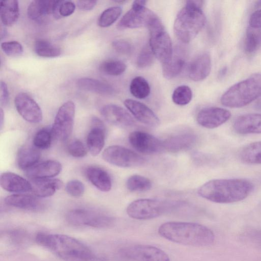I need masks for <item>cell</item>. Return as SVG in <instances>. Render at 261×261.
<instances>
[{
	"mask_svg": "<svg viewBox=\"0 0 261 261\" xmlns=\"http://www.w3.org/2000/svg\"><path fill=\"white\" fill-rule=\"evenodd\" d=\"M226 70H227V69H226V67H224L223 68H222L219 72V77H223L224 75V74L226 73Z\"/></svg>",
	"mask_w": 261,
	"mask_h": 261,
	"instance_id": "f907efd6",
	"label": "cell"
},
{
	"mask_svg": "<svg viewBox=\"0 0 261 261\" xmlns=\"http://www.w3.org/2000/svg\"><path fill=\"white\" fill-rule=\"evenodd\" d=\"M155 56L149 45H146L141 50L137 59V65L140 68H144L152 65Z\"/></svg>",
	"mask_w": 261,
	"mask_h": 261,
	"instance_id": "60d3db41",
	"label": "cell"
},
{
	"mask_svg": "<svg viewBox=\"0 0 261 261\" xmlns=\"http://www.w3.org/2000/svg\"><path fill=\"white\" fill-rule=\"evenodd\" d=\"M261 46V29L249 26L246 30L244 49L246 53L255 52Z\"/></svg>",
	"mask_w": 261,
	"mask_h": 261,
	"instance_id": "1f68e13d",
	"label": "cell"
},
{
	"mask_svg": "<svg viewBox=\"0 0 261 261\" xmlns=\"http://www.w3.org/2000/svg\"><path fill=\"white\" fill-rule=\"evenodd\" d=\"M126 186L127 189L131 192H142L150 189L152 183L148 178L140 175L135 174L128 178Z\"/></svg>",
	"mask_w": 261,
	"mask_h": 261,
	"instance_id": "e575fe53",
	"label": "cell"
},
{
	"mask_svg": "<svg viewBox=\"0 0 261 261\" xmlns=\"http://www.w3.org/2000/svg\"><path fill=\"white\" fill-rule=\"evenodd\" d=\"M233 127L240 134H261V114L241 115L236 119Z\"/></svg>",
	"mask_w": 261,
	"mask_h": 261,
	"instance_id": "44dd1931",
	"label": "cell"
},
{
	"mask_svg": "<svg viewBox=\"0 0 261 261\" xmlns=\"http://www.w3.org/2000/svg\"><path fill=\"white\" fill-rule=\"evenodd\" d=\"M40 158V151L34 146H23L17 151V164L20 169L27 170L35 165Z\"/></svg>",
	"mask_w": 261,
	"mask_h": 261,
	"instance_id": "f1b7e54d",
	"label": "cell"
},
{
	"mask_svg": "<svg viewBox=\"0 0 261 261\" xmlns=\"http://www.w3.org/2000/svg\"><path fill=\"white\" fill-rule=\"evenodd\" d=\"M1 97L0 102L3 106H6L8 103L9 99V91L7 84L5 82L1 81L0 85Z\"/></svg>",
	"mask_w": 261,
	"mask_h": 261,
	"instance_id": "c3c4849f",
	"label": "cell"
},
{
	"mask_svg": "<svg viewBox=\"0 0 261 261\" xmlns=\"http://www.w3.org/2000/svg\"><path fill=\"white\" fill-rule=\"evenodd\" d=\"M128 141L137 151L146 154H152L164 150L163 140L143 131L132 132L128 136Z\"/></svg>",
	"mask_w": 261,
	"mask_h": 261,
	"instance_id": "4fadbf2b",
	"label": "cell"
},
{
	"mask_svg": "<svg viewBox=\"0 0 261 261\" xmlns=\"http://www.w3.org/2000/svg\"><path fill=\"white\" fill-rule=\"evenodd\" d=\"M212 60L210 55L204 53L199 55L191 63L188 69L190 78L196 82L201 81L206 78L210 73Z\"/></svg>",
	"mask_w": 261,
	"mask_h": 261,
	"instance_id": "ffe728a7",
	"label": "cell"
},
{
	"mask_svg": "<svg viewBox=\"0 0 261 261\" xmlns=\"http://www.w3.org/2000/svg\"><path fill=\"white\" fill-rule=\"evenodd\" d=\"M65 189L70 195L79 197L81 196L85 192V186L80 180L73 179L69 181L66 185Z\"/></svg>",
	"mask_w": 261,
	"mask_h": 261,
	"instance_id": "f6af8a7d",
	"label": "cell"
},
{
	"mask_svg": "<svg viewBox=\"0 0 261 261\" xmlns=\"http://www.w3.org/2000/svg\"><path fill=\"white\" fill-rule=\"evenodd\" d=\"M66 220L74 226L96 228H110L115 221L113 217L107 214L84 208L70 211L66 215Z\"/></svg>",
	"mask_w": 261,
	"mask_h": 261,
	"instance_id": "ba28073f",
	"label": "cell"
},
{
	"mask_svg": "<svg viewBox=\"0 0 261 261\" xmlns=\"http://www.w3.org/2000/svg\"><path fill=\"white\" fill-rule=\"evenodd\" d=\"M100 113L107 122L120 127L128 128L135 124L130 114L124 108L118 105H105L101 108Z\"/></svg>",
	"mask_w": 261,
	"mask_h": 261,
	"instance_id": "2e32d148",
	"label": "cell"
},
{
	"mask_svg": "<svg viewBox=\"0 0 261 261\" xmlns=\"http://www.w3.org/2000/svg\"><path fill=\"white\" fill-rule=\"evenodd\" d=\"M149 46L155 57L162 65L169 63L173 58L171 39L162 21L159 18L149 28Z\"/></svg>",
	"mask_w": 261,
	"mask_h": 261,
	"instance_id": "52a82bcc",
	"label": "cell"
},
{
	"mask_svg": "<svg viewBox=\"0 0 261 261\" xmlns=\"http://www.w3.org/2000/svg\"><path fill=\"white\" fill-rule=\"evenodd\" d=\"M76 85L79 89L82 90L102 95H112L115 93V89L112 85L95 79L81 78L77 81Z\"/></svg>",
	"mask_w": 261,
	"mask_h": 261,
	"instance_id": "83f0119b",
	"label": "cell"
},
{
	"mask_svg": "<svg viewBox=\"0 0 261 261\" xmlns=\"http://www.w3.org/2000/svg\"><path fill=\"white\" fill-rule=\"evenodd\" d=\"M77 6L80 10L89 11L93 9L96 5V1H77Z\"/></svg>",
	"mask_w": 261,
	"mask_h": 261,
	"instance_id": "681fc988",
	"label": "cell"
},
{
	"mask_svg": "<svg viewBox=\"0 0 261 261\" xmlns=\"http://www.w3.org/2000/svg\"><path fill=\"white\" fill-rule=\"evenodd\" d=\"M58 1L35 0L32 1L27 9L28 17L32 20L40 21L44 17L54 16Z\"/></svg>",
	"mask_w": 261,
	"mask_h": 261,
	"instance_id": "484cf974",
	"label": "cell"
},
{
	"mask_svg": "<svg viewBox=\"0 0 261 261\" xmlns=\"http://www.w3.org/2000/svg\"><path fill=\"white\" fill-rule=\"evenodd\" d=\"M14 104L18 113L27 121L37 123L42 121L43 115L40 107L28 94L18 93L15 97Z\"/></svg>",
	"mask_w": 261,
	"mask_h": 261,
	"instance_id": "5bb4252c",
	"label": "cell"
},
{
	"mask_svg": "<svg viewBox=\"0 0 261 261\" xmlns=\"http://www.w3.org/2000/svg\"><path fill=\"white\" fill-rule=\"evenodd\" d=\"M122 9L119 6H113L107 8L100 14L98 19V25L106 28L113 24L119 17Z\"/></svg>",
	"mask_w": 261,
	"mask_h": 261,
	"instance_id": "74e56055",
	"label": "cell"
},
{
	"mask_svg": "<svg viewBox=\"0 0 261 261\" xmlns=\"http://www.w3.org/2000/svg\"><path fill=\"white\" fill-rule=\"evenodd\" d=\"M91 127L87 137V146L91 154L96 156L101 151L105 143L106 128L102 121L96 117L91 120Z\"/></svg>",
	"mask_w": 261,
	"mask_h": 261,
	"instance_id": "e0dca14e",
	"label": "cell"
},
{
	"mask_svg": "<svg viewBox=\"0 0 261 261\" xmlns=\"http://www.w3.org/2000/svg\"><path fill=\"white\" fill-rule=\"evenodd\" d=\"M85 174L92 185L101 191L108 192L111 189V177L102 168L97 166H89L86 168Z\"/></svg>",
	"mask_w": 261,
	"mask_h": 261,
	"instance_id": "4316f807",
	"label": "cell"
},
{
	"mask_svg": "<svg viewBox=\"0 0 261 261\" xmlns=\"http://www.w3.org/2000/svg\"><path fill=\"white\" fill-rule=\"evenodd\" d=\"M185 64V61L183 58L173 57L171 61L162 65V73L164 77L168 80L175 77L181 72Z\"/></svg>",
	"mask_w": 261,
	"mask_h": 261,
	"instance_id": "d590c367",
	"label": "cell"
},
{
	"mask_svg": "<svg viewBox=\"0 0 261 261\" xmlns=\"http://www.w3.org/2000/svg\"><path fill=\"white\" fill-rule=\"evenodd\" d=\"M119 254L121 258L130 261H170L164 251L150 245L126 246L119 250Z\"/></svg>",
	"mask_w": 261,
	"mask_h": 261,
	"instance_id": "8fae6325",
	"label": "cell"
},
{
	"mask_svg": "<svg viewBox=\"0 0 261 261\" xmlns=\"http://www.w3.org/2000/svg\"><path fill=\"white\" fill-rule=\"evenodd\" d=\"M0 185L3 189L10 192L23 193L32 190L30 182L20 175L10 172L1 175Z\"/></svg>",
	"mask_w": 261,
	"mask_h": 261,
	"instance_id": "cb8c5ba5",
	"label": "cell"
},
{
	"mask_svg": "<svg viewBox=\"0 0 261 261\" xmlns=\"http://www.w3.org/2000/svg\"><path fill=\"white\" fill-rule=\"evenodd\" d=\"M129 90L135 97L144 99L149 95L150 88L149 83L144 77L138 76L131 81Z\"/></svg>",
	"mask_w": 261,
	"mask_h": 261,
	"instance_id": "836d02e7",
	"label": "cell"
},
{
	"mask_svg": "<svg viewBox=\"0 0 261 261\" xmlns=\"http://www.w3.org/2000/svg\"><path fill=\"white\" fill-rule=\"evenodd\" d=\"M35 241L37 244L66 261H94L96 259L95 254L87 246L66 234L39 232L36 236Z\"/></svg>",
	"mask_w": 261,
	"mask_h": 261,
	"instance_id": "3957f363",
	"label": "cell"
},
{
	"mask_svg": "<svg viewBox=\"0 0 261 261\" xmlns=\"http://www.w3.org/2000/svg\"><path fill=\"white\" fill-rule=\"evenodd\" d=\"M249 26L261 29V9L254 12L249 18Z\"/></svg>",
	"mask_w": 261,
	"mask_h": 261,
	"instance_id": "7dc6e473",
	"label": "cell"
},
{
	"mask_svg": "<svg viewBox=\"0 0 261 261\" xmlns=\"http://www.w3.org/2000/svg\"><path fill=\"white\" fill-rule=\"evenodd\" d=\"M75 5L70 1H58L54 17L59 18L71 15L75 10Z\"/></svg>",
	"mask_w": 261,
	"mask_h": 261,
	"instance_id": "b9f144b4",
	"label": "cell"
},
{
	"mask_svg": "<svg viewBox=\"0 0 261 261\" xmlns=\"http://www.w3.org/2000/svg\"><path fill=\"white\" fill-rule=\"evenodd\" d=\"M0 116H1V129H2L3 125V121H4V113L3 109H1V112H0Z\"/></svg>",
	"mask_w": 261,
	"mask_h": 261,
	"instance_id": "816d5d0a",
	"label": "cell"
},
{
	"mask_svg": "<svg viewBox=\"0 0 261 261\" xmlns=\"http://www.w3.org/2000/svg\"><path fill=\"white\" fill-rule=\"evenodd\" d=\"M192 98L191 88L186 85L177 87L173 91L172 99L174 103L179 106L188 104Z\"/></svg>",
	"mask_w": 261,
	"mask_h": 261,
	"instance_id": "ab89813d",
	"label": "cell"
},
{
	"mask_svg": "<svg viewBox=\"0 0 261 261\" xmlns=\"http://www.w3.org/2000/svg\"><path fill=\"white\" fill-rule=\"evenodd\" d=\"M1 39H2L3 38H4L6 35H7V31L5 29V28H2L1 31Z\"/></svg>",
	"mask_w": 261,
	"mask_h": 261,
	"instance_id": "f5cc1de1",
	"label": "cell"
},
{
	"mask_svg": "<svg viewBox=\"0 0 261 261\" xmlns=\"http://www.w3.org/2000/svg\"><path fill=\"white\" fill-rule=\"evenodd\" d=\"M34 48L35 53L38 56L42 57H57L61 54V49L59 47L48 41L42 39L36 41Z\"/></svg>",
	"mask_w": 261,
	"mask_h": 261,
	"instance_id": "d6a6232c",
	"label": "cell"
},
{
	"mask_svg": "<svg viewBox=\"0 0 261 261\" xmlns=\"http://www.w3.org/2000/svg\"><path fill=\"white\" fill-rule=\"evenodd\" d=\"M1 19L6 26L14 24L19 16V3L16 0L2 1L0 4Z\"/></svg>",
	"mask_w": 261,
	"mask_h": 261,
	"instance_id": "f546056e",
	"label": "cell"
},
{
	"mask_svg": "<svg viewBox=\"0 0 261 261\" xmlns=\"http://www.w3.org/2000/svg\"><path fill=\"white\" fill-rule=\"evenodd\" d=\"M261 96V73H256L236 83L222 95L221 103L227 107L241 108Z\"/></svg>",
	"mask_w": 261,
	"mask_h": 261,
	"instance_id": "5b68a950",
	"label": "cell"
},
{
	"mask_svg": "<svg viewBox=\"0 0 261 261\" xmlns=\"http://www.w3.org/2000/svg\"><path fill=\"white\" fill-rule=\"evenodd\" d=\"M146 1H135L132 8L121 18L118 24L119 29H148L158 19V16L146 8Z\"/></svg>",
	"mask_w": 261,
	"mask_h": 261,
	"instance_id": "9c48e42d",
	"label": "cell"
},
{
	"mask_svg": "<svg viewBox=\"0 0 261 261\" xmlns=\"http://www.w3.org/2000/svg\"><path fill=\"white\" fill-rule=\"evenodd\" d=\"M202 1H188L179 12L174 23V32L184 43L192 41L205 25V16L202 10Z\"/></svg>",
	"mask_w": 261,
	"mask_h": 261,
	"instance_id": "277c9868",
	"label": "cell"
},
{
	"mask_svg": "<svg viewBox=\"0 0 261 261\" xmlns=\"http://www.w3.org/2000/svg\"><path fill=\"white\" fill-rule=\"evenodd\" d=\"M196 136L191 133H184L163 140L164 150L177 152L189 149L196 143Z\"/></svg>",
	"mask_w": 261,
	"mask_h": 261,
	"instance_id": "7402d4cb",
	"label": "cell"
},
{
	"mask_svg": "<svg viewBox=\"0 0 261 261\" xmlns=\"http://www.w3.org/2000/svg\"><path fill=\"white\" fill-rule=\"evenodd\" d=\"M75 106L71 100L64 102L59 109L51 127L53 138L64 141L71 135L74 124Z\"/></svg>",
	"mask_w": 261,
	"mask_h": 261,
	"instance_id": "30bf717a",
	"label": "cell"
},
{
	"mask_svg": "<svg viewBox=\"0 0 261 261\" xmlns=\"http://www.w3.org/2000/svg\"><path fill=\"white\" fill-rule=\"evenodd\" d=\"M31 191L38 198L51 196L63 186V182L57 178L31 179Z\"/></svg>",
	"mask_w": 261,
	"mask_h": 261,
	"instance_id": "d4e9b609",
	"label": "cell"
},
{
	"mask_svg": "<svg viewBox=\"0 0 261 261\" xmlns=\"http://www.w3.org/2000/svg\"><path fill=\"white\" fill-rule=\"evenodd\" d=\"M158 233L177 244L194 247L212 245L215 240L213 231L207 226L195 222L169 221L162 224Z\"/></svg>",
	"mask_w": 261,
	"mask_h": 261,
	"instance_id": "6da1fadb",
	"label": "cell"
},
{
	"mask_svg": "<svg viewBox=\"0 0 261 261\" xmlns=\"http://www.w3.org/2000/svg\"><path fill=\"white\" fill-rule=\"evenodd\" d=\"M241 160L250 164H261V141L251 143L244 146L239 154Z\"/></svg>",
	"mask_w": 261,
	"mask_h": 261,
	"instance_id": "4dcf8cb0",
	"label": "cell"
},
{
	"mask_svg": "<svg viewBox=\"0 0 261 261\" xmlns=\"http://www.w3.org/2000/svg\"><path fill=\"white\" fill-rule=\"evenodd\" d=\"M124 104L134 117L140 122L152 127L159 125L160 119L145 104L132 99H125Z\"/></svg>",
	"mask_w": 261,
	"mask_h": 261,
	"instance_id": "ac0fdd59",
	"label": "cell"
},
{
	"mask_svg": "<svg viewBox=\"0 0 261 261\" xmlns=\"http://www.w3.org/2000/svg\"><path fill=\"white\" fill-rule=\"evenodd\" d=\"M67 149L69 153L75 158H83L87 153V149L84 143L77 139L71 141Z\"/></svg>",
	"mask_w": 261,
	"mask_h": 261,
	"instance_id": "ee69618b",
	"label": "cell"
},
{
	"mask_svg": "<svg viewBox=\"0 0 261 261\" xmlns=\"http://www.w3.org/2000/svg\"><path fill=\"white\" fill-rule=\"evenodd\" d=\"M1 46L5 54L10 57L20 56L23 52L22 45L16 41L3 42Z\"/></svg>",
	"mask_w": 261,
	"mask_h": 261,
	"instance_id": "7bdbcfd3",
	"label": "cell"
},
{
	"mask_svg": "<svg viewBox=\"0 0 261 261\" xmlns=\"http://www.w3.org/2000/svg\"><path fill=\"white\" fill-rule=\"evenodd\" d=\"M231 113L227 109L219 107H207L201 109L197 114L198 123L207 128H216L228 121Z\"/></svg>",
	"mask_w": 261,
	"mask_h": 261,
	"instance_id": "9a60e30c",
	"label": "cell"
},
{
	"mask_svg": "<svg viewBox=\"0 0 261 261\" xmlns=\"http://www.w3.org/2000/svg\"><path fill=\"white\" fill-rule=\"evenodd\" d=\"M53 139L51 128H43L35 134L33 144L38 149H46L50 147Z\"/></svg>",
	"mask_w": 261,
	"mask_h": 261,
	"instance_id": "f35d334b",
	"label": "cell"
},
{
	"mask_svg": "<svg viewBox=\"0 0 261 261\" xmlns=\"http://www.w3.org/2000/svg\"><path fill=\"white\" fill-rule=\"evenodd\" d=\"M113 48L118 53L125 55H130L133 50L131 43L124 39H118L113 41L112 43Z\"/></svg>",
	"mask_w": 261,
	"mask_h": 261,
	"instance_id": "bcb514c9",
	"label": "cell"
},
{
	"mask_svg": "<svg viewBox=\"0 0 261 261\" xmlns=\"http://www.w3.org/2000/svg\"><path fill=\"white\" fill-rule=\"evenodd\" d=\"M253 189V184L246 179H215L201 186L198 193L201 197L214 202L229 203L244 200Z\"/></svg>",
	"mask_w": 261,
	"mask_h": 261,
	"instance_id": "7a4b0ae2",
	"label": "cell"
},
{
	"mask_svg": "<svg viewBox=\"0 0 261 261\" xmlns=\"http://www.w3.org/2000/svg\"><path fill=\"white\" fill-rule=\"evenodd\" d=\"M62 170L60 162L47 160L36 164L26 170V175L31 179L51 178L58 175Z\"/></svg>",
	"mask_w": 261,
	"mask_h": 261,
	"instance_id": "d6986e66",
	"label": "cell"
},
{
	"mask_svg": "<svg viewBox=\"0 0 261 261\" xmlns=\"http://www.w3.org/2000/svg\"><path fill=\"white\" fill-rule=\"evenodd\" d=\"M126 69V65L123 62L116 59L105 60L99 66V70L102 72L113 76L122 74Z\"/></svg>",
	"mask_w": 261,
	"mask_h": 261,
	"instance_id": "8d00e7d4",
	"label": "cell"
},
{
	"mask_svg": "<svg viewBox=\"0 0 261 261\" xmlns=\"http://www.w3.org/2000/svg\"><path fill=\"white\" fill-rule=\"evenodd\" d=\"M5 202L9 206L32 211H41L44 206L38 197L23 194L9 195L5 198Z\"/></svg>",
	"mask_w": 261,
	"mask_h": 261,
	"instance_id": "603a6c76",
	"label": "cell"
},
{
	"mask_svg": "<svg viewBox=\"0 0 261 261\" xmlns=\"http://www.w3.org/2000/svg\"><path fill=\"white\" fill-rule=\"evenodd\" d=\"M182 201L156 198L139 199L133 201L126 208L128 216L137 220H149L183 207Z\"/></svg>",
	"mask_w": 261,
	"mask_h": 261,
	"instance_id": "8992f818",
	"label": "cell"
},
{
	"mask_svg": "<svg viewBox=\"0 0 261 261\" xmlns=\"http://www.w3.org/2000/svg\"><path fill=\"white\" fill-rule=\"evenodd\" d=\"M102 158L109 164L123 168L140 166L145 161L140 154L120 145H112L106 148L102 152Z\"/></svg>",
	"mask_w": 261,
	"mask_h": 261,
	"instance_id": "7c38bea8",
	"label": "cell"
}]
</instances>
